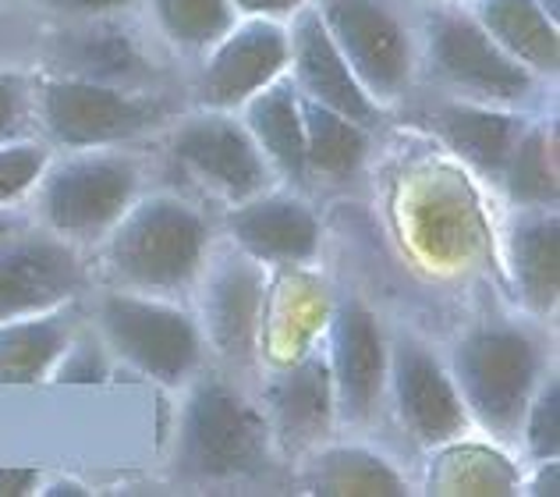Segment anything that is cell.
<instances>
[{
    "label": "cell",
    "mask_w": 560,
    "mask_h": 497,
    "mask_svg": "<svg viewBox=\"0 0 560 497\" xmlns=\"http://www.w3.org/2000/svg\"><path fill=\"white\" fill-rule=\"evenodd\" d=\"M210 228L185 199L153 196L114 221L107 259L125 285L142 291L182 288L199 270Z\"/></svg>",
    "instance_id": "obj_1"
},
{
    "label": "cell",
    "mask_w": 560,
    "mask_h": 497,
    "mask_svg": "<svg viewBox=\"0 0 560 497\" xmlns=\"http://www.w3.org/2000/svg\"><path fill=\"white\" fill-rule=\"evenodd\" d=\"M267 459V423L224 380L206 377L191 388L174 465L191 484H220L256 473Z\"/></svg>",
    "instance_id": "obj_2"
},
{
    "label": "cell",
    "mask_w": 560,
    "mask_h": 497,
    "mask_svg": "<svg viewBox=\"0 0 560 497\" xmlns=\"http://www.w3.org/2000/svg\"><path fill=\"white\" fill-rule=\"evenodd\" d=\"M422 50L433 79L476 104H522L536 90L533 71L497 47L476 14L454 4H433L422 14Z\"/></svg>",
    "instance_id": "obj_3"
},
{
    "label": "cell",
    "mask_w": 560,
    "mask_h": 497,
    "mask_svg": "<svg viewBox=\"0 0 560 497\" xmlns=\"http://www.w3.org/2000/svg\"><path fill=\"white\" fill-rule=\"evenodd\" d=\"M539 373L536 342L508 324L468 331L454 348V388L486 430L514 434Z\"/></svg>",
    "instance_id": "obj_4"
},
{
    "label": "cell",
    "mask_w": 560,
    "mask_h": 497,
    "mask_svg": "<svg viewBox=\"0 0 560 497\" xmlns=\"http://www.w3.org/2000/svg\"><path fill=\"white\" fill-rule=\"evenodd\" d=\"M164 107L128 85L85 82L68 76H47L33 85V118L47 131V139L68 150H100V146L125 142L139 136Z\"/></svg>",
    "instance_id": "obj_5"
},
{
    "label": "cell",
    "mask_w": 560,
    "mask_h": 497,
    "mask_svg": "<svg viewBox=\"0 0 560 497\" xmlns=\"http://www.w3.org/2000/svg\"><path fill=\"white\" fill-rule=\"evenodd\" d=\"M39 213L54 235L93 239L131 207L139 171L121 153H75L39 174Z\"/></svg>",
    "instance_id": "obj_6"
},
{
    "label": "cell",
    "mask_w": 560,
    "mask_h": 497,
    "mask_svg": "<svg viewBox=\"0 0 560 497\" xmlns=\"http://www.w3.org/2000/svg\"><path fill=\"white\" fill-rule=\"evenodd\" d=\"M316 11L351 76L376 104L405 93L416 76V47L387 0H316Z\"/></svg>",
    "instance_id": "obj_7"
},
{
    "label": "cell",
    "mask_w": 560,
    "mask_h": 497,
    "mask_svg": "<svg viewBox=\"0 0 560 497\" xmlns=\"http://www.w3.org/2000/svg\"><path fill=\"white\" fill-rule=\"evenodd\" d=\"M100 327L117 356L160 384H178L199 362V331L174 305L114 291L100 302Z\"/></svg>",
    "instance_id": "obj_8"
},
{
    "label": "cell",
    "mask_w": 560,
    "mask_h": 497,
    "mask_svg": "<svg viewBox=\"0 0 560 497\" xmlns=\"http://www.w3.org/2000/svg\"><path fill=\"white\" fill-rule=\"evenodd\" d=\"M288 61V28H280L273 19L234 22L210 47V57L199 71L196 96L202 111H231L245 104L262 85L284 76Z\"/></svg>",
    "instance_id": "obj_9"
},
{
    "label": "cell",
    "mask_w": 560,
    "mask_h": 497,
    "mask_svg": "<svg viewBox=\"0 0 560 497\" xmlns=\"http://www.w3.org/2000/svg\"><path fill=\"white\" fill-rule=\"evenodd\" d=\"M82 288V263L61 235L0 239V320L33 316L65 305Z\"/></svg>",
    "instance_id": "obj_10"
},
{
    "label": "cell",
    "mask_w": 560,
    "mask_h": 497,
    "mask_svg": "<svg viewBox=\"0 0 560 497\" xmlns=\"http://www.w3.org/2000/svg\"><path fill=\"white\" fill-rule=\"evenodd\" d=\"M171 150L188 171L224 188L234 199L256 196L267 185V157L248 136V128L231 122L224 111H202L178 125L171 136Z\"/></svg>",
    "instance_id": "obj_11"
},
{
    "label": "cell",
    "mask_w": 560,
    "mask_h": 497,
    "mask_svg": "<svg viewBox=\"0 0 560 497\" xmlns=\"http://www.w3.org/2000/svg\"><path fill=\"white\" fill-rule=\"evenodd\" d=\"M288 47H291V68H294V85L299 93L316 100V104L345 114L348 122L362 125L365 131L376 128L380 122V104L359 85L345 65L341 50L334 47V39L323 25L316 4H302L294 11V22L288 28Z\"/></svg>",
    "instance_id": "obj_12"
},
{
    "label": "cell",
    "mask_w": 560,
    "mask_h": 497,
    "mask_svg": "<svg viewBox=\"0 0 560 497\" xmlns=\"http://www.w3.org/2000/svg\"><path fill=\"white\" fill-rule=\"evenodd\" d=\"M43 57L54 68L50 76L110 85H128L150 68L139 36L128 25L114 22L110 14L65 19V25H57L43 43Z\"/></svg>",
    "instance_id": "obj_13"
},
{
    "label": "cell",
    "mask_w": 560,
    "mask_h": 497,
    "mask_svg": "<svg viewBox=\"0 0 560 497\" xmlns=\"http://www.w3.org/2000/svg\"><path fill=\"white\" fill-rule=\"evenodd\" d=\"M330 380L334 408L345 419H365L376 408L387 352L373 313L362 302H341L330 324Z\"/></svg>",
    "instance_id": "obj_14"
},
{
    "label": "cell",
    "mask_w": 560,
    "mask_h": 497,
    "mask_svg": "<svg viewBox=\"0 0 560 497\" xmlns=\"http://www.w3.org/2000/svg\"><path fill=\"white\" fill-rule=\"evenodd\" d=\"M394 398L405 427L419 441L444 444L465 427V402L444 367L419 342L401 338L394 348Z\"/></svg>",
    "instance_id": "obj_15"
},
{
    "label": "cell",
    "mask_w": 560,
    "mask_h": 497,
    "mask_svg": "<svg viewBox=\"0 0 560 497\" xmlns=\"http://www.w3.org/2000/svg\"><path fill=\"white\" fill-rule=\"evenodd\" d=\"M262 270L253 256H228L210 274V288L202 299L206 331H210L220 356L245 362L256 352L259 313H262Z\"/></svg>",
    "instance_id": "obj_16"
},
{
    "label": "cell",
    "mask_w": 560,
    "mask_h": 497,
    "mask_svg": "<svg viewBox=\"0 0 560 497\" xmlns=\"http://www.w3.org/2000/svg\"><path fill=\"white\" fill-rule=\"evenodd\" d=\"M228 231L253 259H308L319 245V224L305 203L291 196H262L231 210Z\"/></svg>",
    "instance_id": "obj_17"
},
{
    "label": "cell",
    "mask_w": 560,
    "mask_h": 497,
    "mask_svg": "<svg viewBox=\"0 0 560 497\" xmlns=\"http://www.w3.org/2000/svg\"><path fill=\"white\" fill-rule=\"evenodd\" d=\"M267 413L288 448L313 444L334 416V380L327 356L313 352L277 373L267 388Z\"/></svg>",
    "instance_id": "obj_18"
},
{
    "label": "cell",
    "mask_w": 560,
    "mask_h": 497,
    "mask_svg": "<svg viewBox=\"0 0 560 497\" xmlns=\"http://www.w3.org/2000/svg\"><path fill=\"white\" fill-rule=\"evenodd\" d=\"M245 128L280 174H288L291 182L305 178L302 93L291 79L280 76L245 100Z\"/></svg>",
    "instance_id": "obj_19"
},
{
    "label": "cell",
    "mask_w": 560,
    "mask_h": 497,
    "mask_svg": "<svg viewBox=\"0 0 560 497\" xmlns=\"http://www.w3.org/2000/svg\"><path fill=\"white\" fill-rule=\"evenodd\" d=\"M471 14L497 47H504L533 76H557V19H550L536 0H476Z\"/></svg>",
    "instance_id": "obj_20"
},
{
    "label": "cell",
    "mask_w": 560,
    "mask_h": 497,
    "mask_svg": "<svg viewBox=\"0 0 560 497\" xmlns=\"http://www.w3.org/2000/svg\"><path fill=\"white\" fill-rule=\"evenodd\" d=\"M75 320L61 305L47 313L0 320V384H36L71 342Z\"/></svg>",
    "instance_id": "obj_21"
},
{
    "label": "cell",
    "mask_w": 560,
    "mask_h": 497,
    "mask_svg": "<svg viewBox=\"0 0 560 497\" xmlns=\"http://www.w3.org/2000/svg\"><path fill=\"white\" fill-rule=\"evenodd\" d=\"M433 128L468 160L471 167L497 174L500 178L511 146L525 125L514 118V114L500 111L497 104H476V100L462 104L458 100V104H440L433 111Z\"/></svg>",
    "instance_id": "obj_22"
},
{
    "label": "cell",
    "mask_w": 560,
    "mask_h": 497,
    "mask_svg": "<svg viewBox=\"0 0 560 497\" xmlns=\"http://www.w3.org/2000/svg\"><path fill=\"white\" fill-rule=\"evenodd\" d=\"M511 267L522 299L536 313L557 305V213L539 210L518 221L511 235Z\"/></svg>",
    "instance_id": "obj_23"
},
{
    "label": "cell",
    "mask_w": 560,
    "mask_h": 497,
    "mask_svg": "<svg viewBox=\"0 0 560 497\" xmlns=\"http://www.w3.org/2000/svg\"><path fill=\"white\" fill-rule=\"evenodd\" d=\"M302 128H305V171L327 174V178H348L370 150L365 128L348 122L345 114L302 96Z\"/></svg>",
    "instance_id": "obj_24"
},
{
    "label": "cell",
    "mask_w": 560,
    "mask_h": 497,
    "mask_svg": "<svg viewBox=\"0 0 560 497\" xmlns=\"http://www.w3.org/2000/svg\"><path fill=\"white\" fill-rule=\"evenodd\" d=\"M508 196L522 207H557V131L553 125H528L514 139L508 164L500 171Z\"/></svg>",
    "instance_id": "obj_25"
},
{
    "label": "cell",
    "mask_w": 560,
    "mask_h": 497,
    "mask_svg": "<svg viewBox=\"0 0 560 497\" xmlns=\"http://www.w3.org/2000/svg\"><path fill=\"white\" fill-rule=\"evenodd\" d=\"M308 487L323 497H397L405 494L401 476L390 470V462L365 448H330L313 462Z\"/></svg>",
    "instance_id": "obj_26"
},
{
    "label": "cell",
    "mask_w": 560,
    "mask_h": 497,
    "mask_svg": "<svg viewBox=\"0 0 560 497\" xmlns=\"http://www.w3.org/2000/svg\"><path fill=\"white\" fill-rule=\"evenodd\" d=\"M160 36L178 50H210L238 22L231 0H150Z\"/></svg>",
    "instance_id": "obj_27"
},
{
    "label": "cell",
    "mask_w": 560,
    "mask_h": 497,
    "mask_svg": "<svg viewBox=\"0 0 560 497\" xmlns=\"http://www.w3.org/2000/svg\"><path fill=\"white\" fill-rule=\"evenodd\" d=\"M465 207L468 203L447 193H436V199L425 203V210L419 213V242L430 248V256H468L471 242H476V228H471Z\"/></svg>",
    "instance_id": "obj_28"
},
{
    "label": "cell",
    "mask_w": 560,
    "mask_h": 497,
    "mask_svg": "<svg viewBox=\"0 0 560 497\" xmlns=\"http://www.w3.org/2000/svg\"><path fill=\"white\" fill-rule=\"evenodd\" d=\"M436 490L440 494H508L514 487V473L504 465V459L486 455L479 448H465L458 455L440 459Z\"/></svg>",
    "instance_id": "obj_29"
},
{
    "label": "cell",
    "mask_w": 560,
    "mask_h": 497,
    "mask_svg": "<svg viewBox=\"0 0 560 497\" xmlns=\"http://www.w3.org/2000/svg\"><path fill=\"white\" fill-rule=\"evenodd\" d=\"M50 153L43 142L33 139H11L0 142V207H8L19 196L39 182V174L47 171Z\"/></svg>",
    "instance_id": "obj_30"
},
{
    "label": "cell",
    "mask_w": 560,
    "mask_h": 497,
    "mask_svg": "<svg viewBox=\"0 0 560 497\" xmlns=\"http://www.w3.org/2000/svg\"><path fill=\"white\" fill-rule=\"evenodd\" d=\"M525 444L533 451V459L550 462L557 459L560 448V384L550 380L547 388L539 391L536 402L525 405Z\"/></svg>",
    "instance_id": "obj_31"
},
{
    "label": "cell",
    "mask_w": 560,
    "mask_h": 497,
    "mask_svg": "<svg viewBox=\"0 0 560 497\" xmlns=\"http://www.w3.org/2000/svg\"><path fill=\"white\" fill-rule=\"evenodd\" d=\"M33 122V82L22 71L0 68V142L25 139Z\"/></svg>",
    "instance_id": "obj_32"
},
{
    "label": "cell",
    "mask_w": 560,
    "mask_h": 497,
    "mask_svg": "<svg viewBox=\"0 0 560 497\" xmlns=\"http://www.w3.org/2000/svg\"><path fill=\"white\" fill-rule=\"evenodd\" d=\"M50 377L57 384H100L107 380V359L93 338H71L61 359L54 362Z\"/></svg>",
    "instance_id": "obj_33"
},
{
    "label": "cell",
    "mask_w": 560,
    "mask_h": 497,
    "mask_svg": "<svg viewBox=\"0 0 560 497\" xmlns=\"http://www.w3.org/2000/svg\"><path fill=\"white\" fill-rule=\"evenodd\" d=\"M43 8L61 19H93V14H114L128 8L131 0H39Z\"/></svg>",
    "instance_id": "obj_34"
},
{
    "label": "cell",
    "mask_w": 560,
    "mask_h": 497,
    "mask_svg": "<svg viewBox=\"0 0 560 497\" xmlns=\"http://www.w3.org/2000/svg\"><path fill=\"white\" fill-rule=\"evenodd\" d=\"M302 4H308V0H231V8L245 14V19H288V14H294Z\"/></svg>",
    "instance_id": "obj_35"
},
{
    "label": "cell",
    "mask_w": 560,
    "mask_h": 497,
    "mask_svg": "<svg viewBox=\"0 0 560 497\" xmlns=\"http://www.w3.org/2000/svg\"><path fill=\"white\" fill-rule=\"evenodd\" d=\"M39 473L25 470V465H0V497H22L28 490H36Z\"/></svg>",
    "instance_id": "obj_36"
},
{
    "label": "cell",
    "mask_w": 560,
    "mask_h": 497,
    "mask_svg": "<svg viewBox=\"0 0 560 497\" xmlns=\"http://www.w3.org/2000/svg\"><path fill=\"white\" fill-rule=\"evenodd\" d=\"M14 231H19V217H14L8 207H0V239L14 235Z\"/></svg>",
    "instance_id": "obj_37"
},
{
    "label": "cell",
    "mask_w": 560,
    "mask_h": 497,
    "mask_svg": "<svg viewBox=\"0 0 560 497\" xmlns=\"http://www.w3.org/2000/svg\"><path fill=\"white\" fill-rule=\"evenodd\" d=\"M536 4H539L542 11H547L550 19H557V14H560V0H536Z\"/></svg>",
    "instance_id": "obj_38"
},
{
    "label": "cell",
    "mask_w": 560,
    "mask_h": 497,
    "mask_svg": "<svg viewBox=\"0 0 560 497\" xmlns=\"http://www.w3.org/2000/svg\"><path fill=\"white\" fill-rule=\"evenodd\" d=\"M47 494H82V487H75V484H68V487H54V490H47Z\"/></svg>",
    "instance_id": "obj_39"
}]
</instances>
